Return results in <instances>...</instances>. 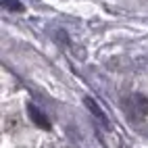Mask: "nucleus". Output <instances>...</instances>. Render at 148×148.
<instances>
[{
    "mask_svg": "<svg viewBox=\"0 0 148 148\" xmlns=\"http://www.w3.org/2000/svg\"><path fill=\"white\" fill-rule=\"evenodd\" d=\"M125 111L136 119H144L148 115V98L142 94H134L125 100Z\"/></svg>",
    "mask_w": 148,
    "mask_h": 148,
    "instance_id": "nucleus-1",
    "label": "nucleus"
},
{
    "mask_svg": "<svg viewBox=\"0 0 148 148\" xmlns=\"http://www.w3.org/2000/svg\"><path fill=\"white\" fill-rule=\"evenodd\" d=\"M27 111H29V117H32V121H34L38 127H42V130H50V121H48V117H46L38 106L27 104Z\"/></svg>",
    "mask_w": 148,
    "mask_h": 148,
    "instance_id": "nucleus-2",
    "label": "nucleus"
},
{
    "mask_svg": "<svg viewBox=\"0 0 148 148\" xmlns=\"http://www.w3.org/2000/svg\"><path fill=\"white\" fill-rule=\"evenodd\" d=\"M84 102H86V106H88V108H90V111H92V113H94V115L98 117V119H100V121L104 123V125L108 123V121H106V117H104V113L100 111V106H96V102L92 100V98H90V96H86V98H84Z\"/></svg>",
    "mask_w": 148,
    "mask_h": 148,
    "instance_id": "nucleus-3",
    "label": "nucleus"
},
{
    "mask_svg": "<svg viewBox=\"0 0 148 148\" xmlns=\"http://www.w3.org/2000/svg\"><path fill=\"white\" fill-rule=\"evenodd\" d=\"M2 6L6 11H23V4L19 0H2Z\"/></svg>",
    "mask_w": 148,
    "mask_h": 148,
    "instance_id": "nucleus-4",
    "label": "nucleus"
}]
</instances>
